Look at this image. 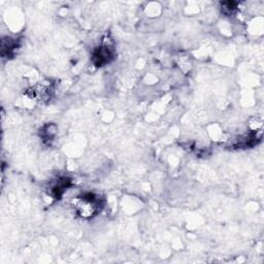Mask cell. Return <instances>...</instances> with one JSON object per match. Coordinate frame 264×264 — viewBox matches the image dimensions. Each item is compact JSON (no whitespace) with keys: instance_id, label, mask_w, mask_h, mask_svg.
<instances>
[{"instance_id":"obj_1","label":"cell","mask_w":264,"mask_h":264,"mask_svg":"<svg viewBox=\"0 0 264 264\" xmlns=\"http://www.w3.org/2000/svg\"><path fill=\"white\" fill-rule=\"evenodd\" d=\"M102 200L98 195L93 193H86L76 197L74 200V208L80 217L90 219L102 210Z\"/></svg>"},{"instance_id":"obj_2","label":"cell","mask_w":264,"mask_h":264,"mask_svg":"<svg viewBox=\"0 0 264 264\" xmlns=\"http://www.w3.org/2000/svg\"><path fill=\"white\" fill-rule=\"evenodd\" d=\"M54 93L53 84L50 80L40 82L36 84L34 87L28 90V95L30 98L34 99L40 102H46L52 98Z\"/></svg>"},{"instance_id":"obj_3","label":"cell","mask_w":264,"mask_h":264,"mask_svg":"<svg viewBox=\"0 0 264 264\" xmlns=\"http://www.w3.org/2000/svg\"><path fill=\"white\" fill-rule=\"evenodd\" d=\"M114 50L108 44H102L94 50L92 54V61L96 68H102V66L108 64L114 59Z\"/></svg>"},{"instance_id":"obj_4","label":"cell","mask_w":264,"mask_h":264,"mask_svg":"<svg viewBox=\"0 0 264 264\" xmlns=\"http://www.w3.org/2000/svg\"><path fill=\"white\" fill-rule=\"evenodd\" d=\"M57 134V127L54 124H46L40 129V138L46 144H51Z\"/></svg>"},{"instance_id":"obj_5","label":"cell","mask_w":264,"mask_h":264,"mask_svg":"<svg viewBox=\"0 0 264 264\" xmlns=\"http://www.w3.org/2000/svg\"><path fill=\"white\" fill-rule=\"evenodd\" d=\"M18 48V42L10 38H6L2 42V56H10L14 50Z\"/></svg>"},{"instance_id":"obj_6","label":"cell","mask_w":264,"mask_h":264,"mask_svg":"<svg viewBox=\"0 0 264 264\" xmlns=\"http://www.w3.org/2000/svg\"><path fill=\"white\" fill-rule=\"evenodd\" d=\"M236 6L238 4L236 2H224L222 4V10L225 14L231 16V14H234V12L236 10Z\"/></svg>"}]
</instances>
